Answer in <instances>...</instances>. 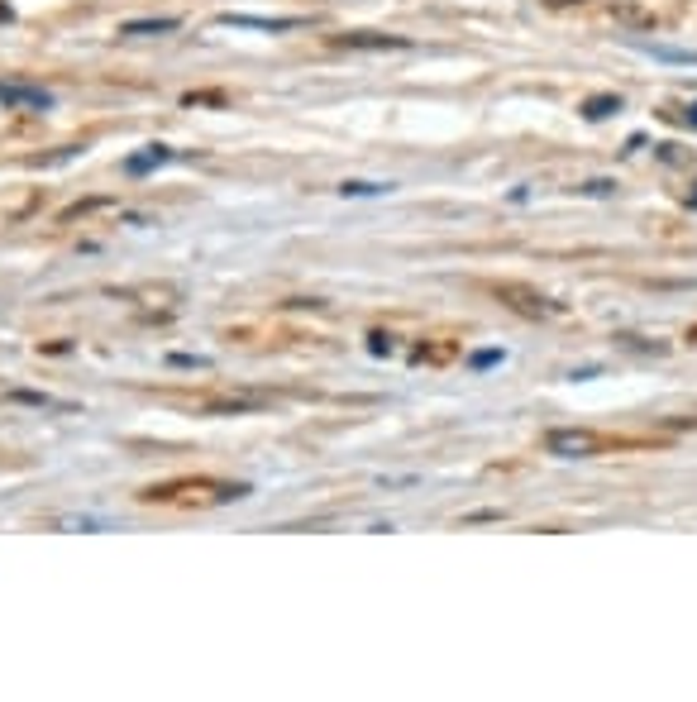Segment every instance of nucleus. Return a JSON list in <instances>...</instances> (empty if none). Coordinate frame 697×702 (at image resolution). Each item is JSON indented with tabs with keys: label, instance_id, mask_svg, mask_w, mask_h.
I'll list each match as a JSON object with an SVG mask.
<instances>
[{
	"label": "nucleus",
	"instance_id": "obj_1",
	"mask_svg": "<svg viewBox=\"0 0 697 702\" xmlns=\"http://www.w3.org/2000/svg\"><path fill=\"white\" fill-rule=\"evenodd\" d=\"M0 105H5V111H34V115H44V111H53V91L29 87V81H0Z\"/></svg>",
	"mask_w": 697,
	"mask_h": 702
},
{
	"label": "nucleus",
	"instance_id": "obj_2",
	"mask_svg": "<svg viewBox=\"0 0 697 702\" xmlns=\"http://www.w3.org/2000/svg\"><path fill=\"white\" fill-rule=\"evenodd\" d=\"M497 296L512 311H521V315H559L564 306L559 302H549V296H540V292H531V287H516V282H502L497 287Z\"/></svg>",
	"mask_w": 697,
	"mask_h": 702
},
{
	"label": "nucleus",
	"instance_id": "obj_3",
	"mask_svg": "<svg viewBox=\"0 0 697 702\" xmlns=\"http://www.w3.org/2000/svg\"><path fill=\"white\" fill-rule=\"evenodd\" d=\"M216 25H225V29H263V34H287V29H301L306 19H297V15H235V10H225Z\"/></svg>",
	"mask_w": 697,
	"mask_h": 702
},
{
	"label": "nucleus",
	"instance_id": "obj_4",
	"mask_svg": "<svg viewBox=\"0 0 697 702\" xmlns=\"http://www.w3.org/2000/svg\"><path fill=\"white\" fill-rule=\"evenodd\" d=\"M544 450L559 454V459H587V454L597 450V435H587V431H549L544 435Z\"/></svg>",
	"mask_w": 697,
	"mask_h": 702
},
{
	"label": "nucleus",
	"instance_id": "obj_5",
	"mask_svg": "<svg viewBox=\"0 0 697 702\" xmlns=\"http://www.w3.org/2000/svg\"><path fill=\"white\" fill-rule=\"evenodd\" d=\"M340 48H364V53H383V48H411V38L401 34H340Z\"/></svg>",
	"mask_w": 697,
	"mask_h": 702
},
{
	"label": "nucleus",
	"instance_id": "obj_6",
	"mask_svg": "<svg viewBox=\"0 0 697 702\" xmlns=\"http://www.w3.org/2000/svg\"><path fill=\"white\" fill-rule=\"evenodd\" d=\"M167 158H173V148H167V144H149L143 154L124 158V173H130V177H143V173H153V167H163Z\"/></svg>",
	"mask_w": 697,
	"mask_h": 702
},
{
	"label": "nucleus",
	"instance_id": "obj_7",
	"mask_svg": "<svg viewBox=\"0 0 697 702\" xmlns=\"http://www.w3.org/2000/svg\"><path fill=\"white\" fill-rule=\"evenodd\" d=\"M173 29H182V19H130V25H120V34L124 38H149V34H173Z\"/></svg>",
	"mask_w": 697,
	"mask_h": 702
},
{
	"label": "nucleus",
	"instance_id": "obj_8",
	"mask_svg": "<svg viewBox=\"0 0 697 702\" xmlns=\"http://www.w3.org/2000/svg\"><path fill=\"white\" fill-rule=\"evenodd\" d=\"M649 58L660 62H679V68H697V48H664V44H645Z\"/></svg>",
	"mask_w": 697,
	"mask_h": 702
},
{
	"label": "nucleus",
	"instance_id": "obj_9",
	"mask_svg": "<svg viewBox=\"0 0 697 702\" xmlns=\"http://www.w3.org/2000/svg\"><path fill=\"white\" fill-rule=\"evenodd\" d=\"M621 111V96H587L583 101V120H607Z\"/></svg>",
	"mask_w": 697,
	"mask_h": 702
},
{
	"label": "nucleus",
	"instance_id": "obj_10",
	"mask_svg": "<svg viewBox=\"0 0 697 702\" xmlns=\"http://www.w3.org/2000/svg\"><path fill=\"white\" fill-rule=\"evenodd\" d=\"M392 182H344L340 197H387Z\"/></svg>",
	"mask_w": 697,
	"mask_h": 702
},
{
	"label": "nucleus",
	"instance_id": "obj_11",
	"mask_svg": "<svg viewBox=\"0 0 697 702\" xmlns=\"http://www.w3.org/2000/svg\"><path fill=\"white\" fill-rule=\"evenodd\" d=\"M578 191H583V197H611V191H617V182H607V177H597V182H583Z\"/></svg>",
	"mask_w": 697,
	"mask_h": 702
},
{
	"label": "nucleus",
	"instance_id": "obj_12",
	"mask_svg": "<svg viewBox=\"0 0 697 702\" xmlns=\"http://www.w3.org/2000/svg\"><path fill=\"white\" fill-rule=\"evenodd\" d=\"M502 358H506L502 349H478L473 354V368H492V364H502Z\"/></svg>",
	"mask_w": 697,
	"mask_h": 702
},
{
	"label": "nucleus",
	"instance_id": "obj_13",
	"mask_svg": "<svg viewBox=\"0 0 697 702\" xmlns=\"http://www.w3.org/2000/svg\"><path fill=\"white\" fill-rule=\"evenodd\" d=\"M368 349H373L377 358H383V354H392V335H383V330H377V335H368Z\"/></svg>",
	"mask_w": 697,
	"mask_h": 702
},
{
	"label": "nucleus",
	"instance_id": "obj_14",
	"mask_svg": "<svg viewBox=\"0 0 697 702\" xmlns=\"http://www.w3.org/2000/svg\"><path fill=\"white\" fill-rule=\"evenodd\" d=\"M683 120H688V124H692V130H697V101L688 105V115H683Z\"/></svg>",
	"mask_w": 697,
	"mask_h": 702
},
{
	"label": "nucleus",
	"instance_id": "obj_15",
	"mask_svg": "<svg viewBox=\"0 0 697 702\" xmlns=\"http://www.w3.org/2000/svg\"><path fill=\"white\" fill-rule=\"evenodd\" d=\"M549 5H574V0H549Z\"/></svg>",
	"mask_w": 697,
	"mask_h": 702
}]
</instances>
